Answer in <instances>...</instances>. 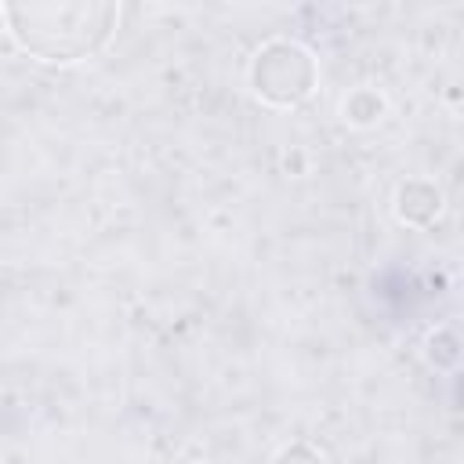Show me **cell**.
<instances>
[{"instance_id":"6da1fadb","label":"cell","mask_w":464,"mask_h":464,"mask_svg":"<svg viewBox=\"0 0 464 464\" xmlns=\"http://www.w3.org/2000/svg\"><path fill=\"white\" fill-rule=\"evenodd\" d=\"M7 29L22 51L40 62H80L98 54L116 33L120 7L102 0H33L4 7Z\"/></svg>"},{"instance_id":"7a4b0ae2","label":"cell","mask_w":464,"mask_h":464,"mask_svg":"<svg viewBox=\"0 0 464 464\" xmlns=\"http://www.w3.org/2000/svg\"><path fill=\"white\" fill-rule=\"evenodd\" d=\"M250 87L268 105H297L315 87V58L294 40H272L250 62Z\"/></svg>"},{"instance_id":"3957f363","label":"cell","mask_w":464,"mask_h":464,"mask_svg":"<svg viewBox=\"0 0 464 464\" xmlns=\"http://www.w3.org/2000/svg\"><path fill=\"white\" fill-rule=\"evenodd\" d=\"M442 199H439V188L428 185V181H406L399 188V218L410 221V225H428L435 214H439Z\"/></svg>"},{"instance_id":"277c9868","label":"cell","mask_w":464,"mask_h":464,"mask_svg":"<svg viewBox=\"0 0 464 464\" xmlns=\"http://www.w3.org/2000/svg\"><path fill=\"white\" fill-rule=\"evenodd\" d=\"M276 464H323V457H319L312 446L294 442V446H286V450L276 457Z\"/></svg>"}]
</instances>
